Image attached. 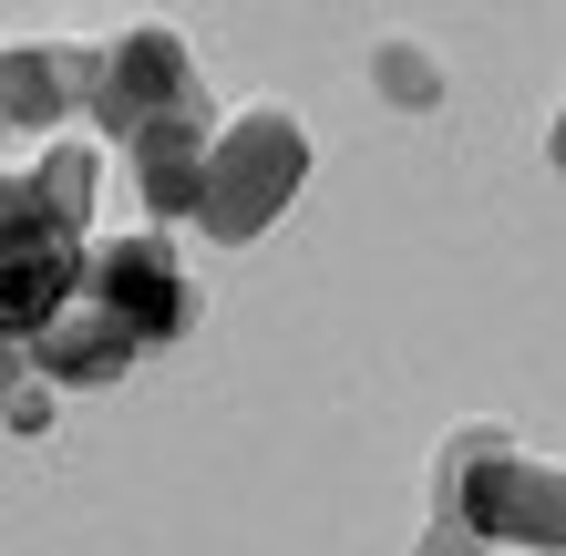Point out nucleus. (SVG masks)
Segmentation results:
<instances>
[{
    "instance_id": "obj_11",
    "label": "nucleus",
    "mask_w": 566,
    "mask_h": 556,
    "mask_svg": "<svg viewBox=\"0 0 566 556\" xmlns=\"http://www.w3.org/2000/svg\"><path fill=\"white\" fill-rule=\"evenodd\" d=\"M546 155H556V176H566V104H556V124H546Z\"/></svg>"
},
{
    "instance_id": "obj_9",
    "label": "nucleus",
    "mask_w": 566,
    "mask_h": 556,
    "mask_svg": "<svg viewBox=\"0 0 566 556\" xmlns=\"http://www.w3.org/2000/svg\"><path fill=\"white\" fill-rule=\"evenodd\" d=\"M42 422H52V381L21 371V391H11V433H42Z\"/></svg>"
},
{
    "instance_id": "obj_4",
    "label": "nucleus",
    "mask_w": 566,
    "mask_h": 556,
    "mask_svg": "<svg viewBox=\"0 0 566 556\" xmlns=\"http://www.w3.org/2000/svg\"><path fill=\"white\" fill-rule=\"evenodd\" d=\"M83 300L114 310L124 331H135V350H165V340L196 331V279H186V258H176L165 227H124V238H104L93 269H83Z\"/></svg>"
},
{
    "instance_id": "obj_2",
    "label": "nucleus",
    "mask_w": 566,
    "mask_h": 556,
    "mask_svg": "<svg viewBox=\"0 0 566 556\" xmlns=\"http://www.w3.org/2000/svg\"><path fill=\"white\" fill-rule=\"evenodd\" d=\"M93 196H104V145L93 135H52L21 145L11 186H0V269H73L93 258Z\"/></svg>"
},
{
    "instance_id": "obj_10",
    "label": "nucleus",
    "mask_w": 566,
    "mask_h": 556,
    "mask_svg": "<svg viewBox=\"0 0 566 556\" xmlns=\"http://www.w3.org/2000/svg\"><path fill=\"white\" fill-rule=\"evenodd\" d=\"M422 556H494V546H474L463 526H432V536H422Z\"/></svg>"
},
{
    "instance_id": "obj_3",
    "label": "nucleus",
    "mask_w": 566,
    "mask_h": 556,
    "mask_svg": "<svg viewBox=\"0 0 566 556\" xmlns=\"http://www.w3.org/2000/svg\"><path fill=\"white\" fill-rule=\"evenodd\" d=\"M298 186H310V124H298L289 104H238L227 135H217L196 227H207L217 248H248V238H269V227L289 217Z\"/></svg>"
},
{
    "instance_id": "obj_6",
    "label": "nucleus",
    "mask_w": 566,
    "mask_h": 556,
    "mask_svg": "<svg viewBox=\"0 0 566 556\" xmlns=\"http://www.w3.org/2000/svg\"><path fill=\"white\" fill-rule=\"evenodd\" d=\"M93 104H104V52L93 42H11V135L52 145V124Z\"/></svg>"
},
{
    "instance_id": "obj_8",
    "label": "nucleus",
    "mask_w": 566,
    "mask_h": 556,
    "mask_svg": "<svg viewBox=\"0 0 566 556\" xmlns=\"http://www.w3.org/2000/svg\"><path fill=\"white\" fill-rule=\"evenodd\" d=\"M371 83L391 93V104H412V114L443 104V73H432V52H422V42H381V52H371Z\"/></svg>"
},
{
    "instance_id": "obj_1",
    "label": "nucleus",
    "mask_w": 566,
    "mask_h": 556,
    "mask_svg": "<svg viewBox=\"0 0 566 556\" xmlns=\"http://www.w3.org/2000/svg\"><path fill=\"white\" fill-rule=\"evenodd\" d=\"M432 526H463L474 546H546L566 556V464L525 453L505 422H463L432 464Z\"/></svg>"
},
{
    "instance_id": "obj_7",
    "label": "nucleus",
    "mask_w": 566,
    "mask_h": 556,
    "mask_svg": "<svg viewBox=\"0 0 566 556\" xmlns=\"http://www.w3.org/2000/svg\"><path fill=\"white\" fill-rule=\"evenodd\" d=\"M145 350H135V331H124L114 310H93V300H73L52 319L42 340H21V371H42V381H73V391H93V381H124Z\"/></svg>"
},
{
    "instance_id": "obj_5",
    "label": "nucleus",
    "mask_w": 566,
    "mask_h": 556,
    "mask_svg": "<svg viewBox=\"0 0 566 556\" xmlns=\"http://www.w3.org/2000/svg\"><path fill=\"white\" fill-rule=\"evenodd\" d=\"M186 114H217V93L196 83V62H186V42H176L165 21L104 42V104H93L104 135L145 145V135H165V124H186Z\"/></svg>"
}]
</instances>
